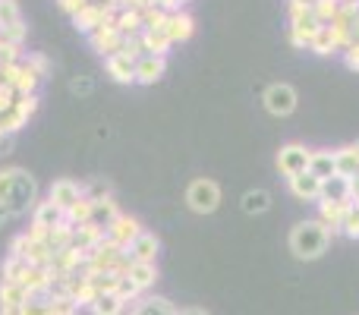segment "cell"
<instances>
[{"instance_id":"obj_36","label":"cell","mask_w":359,"mask_h":315,"mask_svg":"<svg viewBox=\"0 0 359 315\" xmlns=\"http://www.w3.org/2000/svg\"><path fill=\"white\" fill-rule=\"evenodd\" d=\"M25 35H29V29H25V19H22V22H13L6 29H0V44L4 48H22Z\"/></svg>"},{"instance_id":"obj_50","label":"cell","mask_w":359,"mask_h":315,"mask_svg":"<svg viewBox=\"0 0 359 315\" xmlns=\"http://www.w3.org/2000/svg\"><path fill=\"white\" fill-rule=\"evenodd\" d=\"M344 234H347L350 240H359V211L356 208H350L347 221H344Z\"/></svg>"},{"instance_id":"obj_20","label":"cell","mask_w":359,"mask_h":315,"mask_svg":"<svg viewBox=\"0 0 359 315\" xmlns=\"http://www.w3.org/2000/svg\"><path fill=\"white\" fill-rule=\"evenodd\" d=\"M104 69L114 82H120V86H133V82H136V60H130V57H123V54L107 57Z\"/></svg>"},{"instance_id":"obj_44","label":"cell","mask_w":359,"mask_h":315,"mask_svg":"<svg viewBox=\"0 0 359 315\" xmlns=\"http://www.w3.org/2000/svg\"><path fill=\"white\" fill-rule=\"evenodd\" d=\"M120 54L130 57V60H139V57H145L142 38H139V35H126V38H123V48H120Z\"/></svg>"},{"instance_id":"obj_8","label":"cell","mask_w":359,"mask_h":315,"mask_svg":"<svg viewBox=\"0 0 359 315\" xmlns=\"http://www.w3.org/2000/svg\"><path fill=\"white\" fill-rule=\"evenodd\" d=\"M114 16H117L114 4H95V0H92L86 10L73 16V25H76V32H86V35H92V32H98V29H104V25H111Z\"/></svg>"},{"instance_id":"obj_40","label":"cell","mask_w":359,"mask_h":315,"mask_svg":"<svg viewBox=\"0 0 359 315\" xmlns=\"http://www.w3.org/2000/svg\"><path fill=\"white\" fill-rule=\"evenodd\" d=\"M98 297H101V293L95 290L88 281H79V284H76V290H73V300L79 303V309H88V306H92Z\"/></svg>"},{"instance_id":"obj_39","label":"cell","mask_w":359,"mask_h":315,"mask_svg":"<svg viewBox=\"0 0 359 315\" xmlns=\"http://www.w3.org/2000/svg\"><path fill=\"white\" fill-rule=\"evenodd\" d=\"M337 0H316V4H312V13H316V19L322 25H331L334 22V16H337Z\"/></svg>"},{"instance_id":"obj_53","label":"cell","mask_w":359,"mask_h":315,"mask_svg":"<svg viewBox=\"0 0 359 315\" xmlns=\"http://www.w3.org/2000/svg\"><path fill=\"white\" fill-rule=\"evenodd\" d=\"M13 152V136H0V158Z\"/></svg>"},{"instance_id":"obj_48","label":"cell","mask_w":359,"mask_h":315,"mask_svg":"<svg viewBox=\"0 0 359 315\" xmlns=\"http://www.w3.org/2000/svg\"><path fill=\"white\" fill-rule=\"evenodd\" d=\"M88 4H92V0H57V6H60V10L67 13L69 19H73L76 13H82V10H86Z\"/></svg>"},{"instance_id":"obj_5","label":"cell","mask_w":359,"mask_h":315,"mask_svg":"<svg viewBox=\"0 0 359 315\" xmlns=\"http://www.w3.org/2000/svg\"><path fill=\"white\" fill-rule=\"evenodd\" d=\"M322 22L316 19L312 6H290V44L293 48H309L318 35Z\"/></svg>"},{"instance_id":"obj_27","label":"cell","mask_w":359,"mask_h":315,"mask_svg":"<svg viewBox=\"0 0 359 315\" xmlns=\"http://www.w3.org/2000/svg\"><path fill=\"white\" fill-rule=\"evenodd\" d=\"M104 243V230L95 227V224H82V227H76L73 234V246L79 249V253H92L95 246H101Z\"/></svg>"},{"instance_id":"obj_38","label":"cell","mask_w":359,"mask_h":315,"mask_svg":"<svg viewBox=\"0 0 359 315\" xmlns=\"http://www.w3.org/2000/svg\"><path fill=\"white\" fill-rule=\"evenodd\" d=\"M63 215H67V224H73V227L88 224V217H92V199H79V202H76L73 208H67Z\"/></svg>"},{"instance_id":"obj_14","label":"cell","mask_w":359,"mask_h":315,"mask_svg":"<svg viewBox=\"0 0 359 315\" xmlns=\"http://www.w3.org/2000/svg\"><path fill=\"white\" fill-rule=\"evenodd\" d=\"M88 44H92L95 54H101L107 60V57L120 54V48H123V35H120L114 25H104V29H98V32L88 35Z\"/></svg>"},{"instance_id":"obj_42","label":"cell","mask_w":359,"mask_h":315,"mask_svg":"<svg viewBox=\"0 0 359 315\" xmlns=\"http://www.w3.org/2000/svg\"><path fill=\"white\" fill-rule=\"evenodd\" d=\"M22 63L32 69V73L38 76V79H44V76H50V60L44 54H25Z\"/></svg>"},{"instance_id":"obj_26","label":"cell","mask_w":359,"mask_h":315,"mask_svg":"<svg viewBox=\"0 0 359 315\" xmlns=\"http://www.w3.org/2000/svg\"><path fill=\"white\" fill-rule=\"evenodd\" d=\"M142 48L145 54H155V57H168V51L174 48V41L168 38V32L164 29H142Z\"/></svg>"},{"instance_id":"obj_24","label":"cell","mask_w":359,"mask_h":315,"mask_svg":"<svg viewBox=\"0 0 359 315\" xmlns=\"http://www.w3.org/2000/svg\"><path fill=\"white\" fill-rule=\"evenodd\" d=\"M322 199H325V202H350V199H353L350 180L341 177V173H334V177L322 180ZM322 199H318V202H322Z\"/></svg>"},{"instance_id":"obj_46","label":"cell","mask_w":359,"mask_h":315,"mask_svg":"<svg viewBox=\"0 0 359 315\" xmlns=\"http://www.w3.org/2000/svg\"><path fill=\"white\" fill-rule=\"evenodd\" d=\"M114 293H117V297H120V300H123V303H126V306H130V303H136V300H139V297H142V293H139V290H136V287H133V284H130V278H120V284H117V290H114Z\"/></svg>"},{"instance_id":"obj_57","label":"cell","mask_w":359,"mask_h":315,"mask_svg":"<svg viewBox=\"0 0 359 315\" xmlns=\"http://www.w3.org/2000/svg\"><path fill=\"white\" fill-rule=\"evenodd\" d=\"M6 221H10V211H6V208H4V205H0V227H4V224H6Z\"/></svg>"},{"instance_id":"obj_1","label":"cell","mask_w":359,"mask_h":315,"mask_svg":"<svg viewBox=\"0 0 359 315\" xmlns=\"http://www.w3.org/2000/svg\"><path fill=\"white\" fill-rule=\"evenodd\" d=\"M0 205L10 217H22L38 205V180L22 167H4L0 170Z\"/></svg>"},{"instance_id":"obj_56","label":"cell","mask_w":359,"mask_h":315,"mask_svg":"<svg viewBox=\"0 0 359 315\" xmlns=\"http://www.w3.org/2000/svg\"><path fill=\"white\" fill-rule=\"evenodd\" d=\"M350 189H353V199H359V173L350 180Z\"/></svg>"},{"instance_id":"obj_16","label":"cell","mask_w":359,"mask_h":315,"mask_svg":"<svg viewBox=\"0 0 359 315\" xmlns=\"http://www.w3.org/2000/svg\"><path fill=\"white\" fill-rule=\"evenodd\" d=\"M287 183H290V192L299 199V202H318V199H322V180L309 170L290 177Z\"/></svg>"},{"instance_id":"obj_25","label":"cell","mask_w":359,"mask_h":315,"mask_svg":"<svg viewBox=\"0 0 359 315\" xmlns=\"http://www.w3.org/2000/svg\"><path fill=\"white\" fill-rule=\"evenodd\" d=\"M117 215H120V208H117V202H114V196L111 199H98V202H92V217H88V224L107 230L114 221H117Z\"/></svg>"},{"instance_id":"obj_58","label":"cell","mask_w":359,"mask_h":315,"mask_svg":"<svg viewBox=\"0 0 359 315\" xmlns=\"http://www.w3.org/2000/svg\"><path fill=\"white\" fill-rule=\"evenodd\" d=\"M316 0H290V6H312Z\"/></svg>"},{"instance_id":"obj_35","label":"cell","mask_w":359,"mask_h":315,"mask_svg":"<svg viewBox=\"0 0 359 315\" xmlns=\"http://www.w3.org/2000/svg\"><path fill=\"white\" fill-rule=\"evenodd\" d=\"M73 234H76V227H73V224H67V221H63L60 227L50 230V234H48V246H50V253H60V249L73 246Z\"/></svg>"},{"instance_id":"obj_52","label":"cell","mask_w":359,"mask_h":315,"mask_svg":"<svg viewBox=\"0 0 359 315\" xmlns=\"http://www.w3.org/2000/svg\"><path fill=\"white\" fill-rule=\"evenodd\" d=\"M344 63H347L350 69H356V73H359V44H350V48L344 51Z\"/></svg>"},{"instance_id":"obj_30","label":"cell","mask_w":359,"mask_h":315,"mask_svg":"<svg viewBox=\"0 0 359 315\" xmlns=\"http://www.w3.org/2000/svg\"><path fill=\"white\" fill-rule=\"evenodd\" d=\"M309 173H316L318 180L334 177V173H337V167H334V152H331V149L312 152V158H309Z\"/></svg>"},{"instance_id":"obj_33","label":"cell","mask_w":359,"mask_h":315,"mask_svg":"<svg viewBox=\"0 0 359 315\" xmlns=\"http://www.w3.org/2000/svg\"><path fill=\"white\" fill-rule=\"evenodd\" d=\"M92 315H123L126 312V303L117 297V293H101L92 306H88Z\"/></svg>"},{"instance_id":"obj_54","label":"cell","mask_w":359,"mask_h":315,"mask_svg":"<svg viewBox=\"0 0 359 315\" xmlns=\"http://www.w3.org/2000/svg\"><path fill=\"white\" fill-rule=\"evenodd\" d=\"M69 88H73V92H92V82H88V79H76Z\"/></svg>"},{"instance_id":"obj_19","label":"cell","mask_w":359,"mask_h":315,"mask_svg":"<svg viewBox=\"0 0 359 315\" xmlns=\"http://www.w3.org/2000/svg\"><path fill=\"white\" fill-rule=\"evenodd\" d=\"M177 312L180 309L168 297H155V293H142L130 309V315H177Z\"/></svg>"},{"instance_id":"obj_59","label":"cell","mask_w":359,"mask_h":315,"mask_svg":"<svg viewBox=\"0 0 359 315\" xmlns=\"http://www.w3.org/2000/svg\"><path fill=\"white\" fill-rule=\"evenodd\" d=\"M0 315H22V309H0Z\"/></svg>"},{"instance_id":"obj_43","label":"cell","mask_w":359,"mask_h":315,"mask_svg":"<svg viewBox=\"0 0 359 315\" xmlns=\"http://www.w3.org/2000/svg\"><path fill=\"white\" fill-rule=\"evenodd\" d=\"M168 22V13L158 10V6H145L142 10V29H164Z\"/></svg>"},{"instance_id":"obj_55","label":"cell","mask_w":359,"mask_h":315,"mask_svg":"<svg viewBox=\"0 0 359 315\" xmlns=\"http://www.w3.org/2000/svg\"><path fill=\"white\" fill-rule=\"evenodd\" d=\"M177 315H211V312H205V309H198V306H186V309H180Z\"/></svg>"},{"instance_id":"obj_17","label":"cell","mask_w":359,"mask_h":315,"mask_svg":"<svg viewBox=\"0 0 359 315\" xmlns=\"http://www.w3.org/2000/svg\"><path fill=\"white\" fill-rule=\"evenodd\" d=\"M164 32H168V38H170L174 44H183V41H189L192 32H196V19H192L186 10L168 13V22H164Z\"/></svg>"},{"instance_id":"obj_47","label":"cell","mask_w":359,"mask_h":315,"mask_svg":"<svg viewBox=\"0 0 359 315\" xmlns=\"http://www.w3.org/2000/svg\"><path fill=\"white\" fill-rule=\"evenodd\" d=\"M86 199H92V202H98V199H111V183L95 180L92 186H86Z\"/></svg>"},{"instance_id":"obj_13","label":"cell","mask_w":359,"mask_h":315,"mask_svg":"<svg viewBox=\"0 0 359 315\" xmlns=\"http://www.w3.org/2000/svg\"><path fill=\"white\" fill-rule=\"evenodd\" d=\"M350 208H353V199L350 202H318V221L328 227V234H344V221H347Z\"/></svg>"},{"instance_id":"obj_3","label":"cell","mask_w":359,"mask_h":315,"mask_svg":"<svg viewBox=\"0 0 359 315\" xmlns=\"http://www.w3.org/2000/svg\"><path fill=\"white\" fill-rule=\"evenodd\" d=\"M186 205H189L196 215H211L221 205V186L208 177H198L186 186Z\"/></svg>"},{"instance_id":"obj_34","label":"cell","mask_w":359,"mask_h":315,"mask_svg":"<svg viewBox=\"0 0 359 315\" xmlns=\"http://www.w3.org/2000/svg\"><path fill=\"white\" fill-rule=\"evenodd\" d=\"M29 262H22V259H16V255H6L4 259V265H0V281H13V284H22V278H25V272H29Z\"/></svg>"},{"instance_id":"obj_62","label":"cell","mask_w":359,"mask_h":315,"mask_svg":"<svg viewBox=\"0 0 359 315\" xmlns=\"http://www.w3.org/2000/svg\"><path fill=\"white\" fill-rule=\"evenodd\" d=\"M0 136H6V133H4V130H0Z\"/></svg>"},{"instance_id":"obj_4","label":"cell","mask_w":359,"mask_h":315,"mask_svg":"<svg viewBox=\"0 0 359 315\" xmlns=\"http://www.w3.org/2000/svg\"><path fill=\"white\" fill-rule=\"evenodd\" d=\"M262 105H265V111L274 114V117H290L299 105V95L290 82H271V86L262 92Z\"/></svg>"},{"instance_id":"obj_21","label":"cell","mask_w":359,"mask_h":315,"mask_svg":"<svg viewBox=\"0 0 359 315\" xmlns=\"http://www.w3.org/2000/svg\"><path fill=\"white\" fill-rule=\"evenodd\" d=\"M126 278H130V284L136 287L139 293H149L158 281V265L155 262H133L130 272H126Z\"/></svg>"},{"instance_id":"obj_6","label":"cell","mask_w":359,"mask_h":315,"mask_svg":"<svg viewBox=\"0 0 359 315\" xmlns=\"http://www.w3.org/2000/svg\"><path fill=\"white\" fill-rule=\"evenodd\" d=\"M10 255H16V259L29 262L32 268H48V265H50V259H54V253H50L48 243L29 240L25 234L13 236V243H10Z\"/></svg>"},{"instance_id":"obj_37","label":"cell","mask_w":359,"mask_h":315,"mask_svg":"<svg viewBox=\"0 0 359 315\" xmlns=\"http://www.w3.org/2000/svg\"><path fill=\"white\" fill-rule=\"evenodd\" d=\"M309 51L312 54H334L337 51V41H334V35H331V29L328 25H322V29H318V35L312 38V44H309Z\"/></svg>"},{"instance_id":"obj_63","label":"cell","mask_w":359,"mask_h":315,"mask_svg":"<svg viewBox=\"0 0 359 315\" xmlns=\"http://www.w3.org/2000/svg\"><path fill=\"white\" fill-rule=\"evenodd\" d=\"M337 4H344V0H337Z\"/></svg>"},{"instance_id":"obj_60","label":"cell","mask_w":359,"mask_h":315,"mask_svg":"<svg viewBox=\"0 0 359 315\" xmlns=\"http://www.w3.org/2000/svg\"><path fill=\"white\" fill-rule=\"evenodd\" d=\"M95 4H111V0H95Z\"/></svg>"},{"instance_id":"obj_32","label":"cell","mask_w":359,"mask_h":315,"mask_svg":"<svg viewBox=\"0 0 359 315\" xmlns=\"http://www.w3.org/2000/svg\"><path fill=\"white\" fill-rule=\"evenodd\" d=\"M240 205H243L246 215H265V211L271 208V192L268 189H249V192H243Z\"/></svg>"},{"instance_id":"obj_18","label":"cell","mask_w":359,"mask_h":315,"mask_svg":"<svg viewBox=\"0 0 359 315\" xmlns=\"http://www.w3.org/2000/svg\"><path fill=\"white\" fill-rule=\"evenodd\" d=\"M158 249H161V240H158L151 230H142V234H139L136 240L126 246V253H130L133 262H155L158 259Z\"/></svg>"},{"instance_id":"obj_61","label":"cell","mask_w":359,"mask_h":315,"mask_svg":"<svg viewBox=\"0 0 359 315\" xmlns=\"http://www.w3.org/2000/svg\"><path fill=\"white\" fill-rule=\"evenodd\" d=\"M353 149H356V155H359V142H353Z\"/></svg>"},{"instance_id":"obj_11","label":"cell","mask_w":359,"mask_h":315,"mask_svg":"<svg viewBox=\"0 0 359 315\" xmlns=\"http://www.w3.org/2000/svg\"><path fill=\"white\" fill-rule=\"evenodd\" d=\"M142 230H145V227L139 224V217L123 215V211H120L117 221H114L111 227L104 230V240H107V243H114V246H120V249H126L139 234H142Z\"/></svg>"},{"instance_id":"obj_23","label":"cell","mask_w":359,"mask_h":315,"mask_svg":"<svg viewBox=\"0 0 359 315\" xmlns=\"http://www.w3.org/2000/svg\"><path fill=\"white\" fill-rule=\"evenodd\" d=\"M63 221H67L63 208H57V205L50 202V199H38L35 211H32V224H41V227L54 230V227H60Z\"/></svg>"},{"instance_id":"obj_49","label":"cell","mask_w":359,"mask_h":315,"mask_svg":"<svg viewBox=\"0 0 359 315\" xmlns=\"http://www.w3.org/2000/svg\"><path fill=\"white\" fill-rule=\"evenodd\" d=\"M22 60V48H4L0 44V69L10 67V63H19Z\"/></svg>"},{"instance_id":"obj_45","label":"cell","mask_w":359,"mask_h":315,"mask_svg":"<svg viewBox=\"0 0 359 315\" xmlns=\"http://www.w3.org/2000/svg\"><path fill=\"white\" fill-rule=\"evenodd\" d=\"M79 312V303L73 297H57L50 300V315H76Z\"/></svg>"},{"instance_id":"obj_22","label":"cell","mask_w":359,"mask_h":315,"mask_svg":"<svg viewBox=\"0 0 359 315\" xmlns=\"http://www.w3.org/2000/svg\"><path fill=\"white\" fill-rule=\"evenodd\" d=\"M82 265H86V253H79L76 246L60 249V253H54V259H50L54 274H76Z\"/></svg>"},{"instance_id":"obj_28","label":"cell","mask_w":359,"mask_h":315,"mask_svg":"<svg viewBox=\"0 0 359 315\" xmlns=\"http://www.w3.org/2000/svg\"><path fill=\"white\" fill-rule=\"evenodd\" d=\"M29 290L22 284H13V281H0V309H22Z\"/></svg>"},{"instance_id":"obj_12","label":"cell","mask_w":359,"mask_h":315,"mask_svg":"<svg viewBox=\"0 0 359 315\" xmlns=\"http://www.w3.org/2000/svg\"><path fill=\"white\" fill-rule=\"evenodd\" d=\"M48 199L57 205V208L67 211V208H73L79 199H86V186L76 183V180H69V177H60V180H54V183H50Z\"/></svg>"},{"instance_id":"obj_15","label":"cell","mask_w":359,"mask_h":315,"mask_svg":"<svg viewBox=\"0 0 359 315\" xmlns=\"http://www.w3.org/2000/svg\"><path fill=\"white\" fill-rule=\"evenodd\" d=\"M164 73H168V57L145 54L136 60V86H155Z\"/></svg>"},{"instance_id":"obj_2","label":"cell","mask_w":359,"mask_h":315,"mask_svg":"<svg viewBox=\"0 0 359 315\" xmlns=\"http://www.w3.org/2000/svg\"><path fill=\"white\" fill-rule=\"evenodd\" d=\"M290 253L297 255L299 262H316L328 253V243H331V234L318 217H306L299 221L297 227L290 230Z\"/></svg>"},{"instance_id":"obj_29","label":"cell","mask_w":359,"mask_h":315,"mask_svg":"<svg viewBox=\"0 0 359 315\" xmlns=\"http://www.w3.org/2000/svg\"><path fill=\"white\" fill-rule=\"evenodd\" d=\"M114 29L120 32V35H142V10H117V16H114Z\"/></svg>"},{"instance_id":"obj_7","label":"cell","mask_w":359,"mask_h":315,"mask_svg":"<svg viewBox=\"0 0 359 315\" xmlns=\"http://www.w3.org/2000/svg\"><path fill=\"white\" fill-rule=\"evenodd\" d=\"M35 111H38V95H22V98L13 101L10 111L0 114V130H4L6 136H16V133L29 123V117Z\"/></svg>"},{"instance_id":"obj_9","label":"cell","mask_w":359,"mask_h":315,"mask_svg":"<svg viewBox=\"0 0 359 315\" xmlns=\"http://www.w3.org/2000/svg\"><path fill=\"white\" fill-rule=\"evenodd\" d=\"M0 82H4V86H10L13 92H16V98H22V95H35L38 92V82H41V79H38V76L32 73L22 60H19V63H10V67L0 69Z\"/></svg>"},{"instance_id":"obj_51","label":"cell","mask_w":359,"mask_h":315,"mask_svg":"<svg viewBox=\"0 0 359 315\" xmlns=\"http://www.w3.org/2000/svg\"><path fill=\"white\" fill-rule=\"evenodd\" d=\"M13 101H16V92H13L10 86H4V82H0V114H4V111H10V107H13Z\"/></svg>"},{"instance_id":"obj_31","label":"cell","mask_w":359,"mask_h":315,"mask_svg":"<svg viewBox=\"0 0 359 315\" xmlns=\"http://www.w3.org/2000/svg\"><path fill=\"white\" fill-rule=\"evenodd\" d=\"M334 167H337V173H341V177H347V180L356 177V173H359V155H356L353 145L334 149Z\"/></svg>"},{"instance_id":"obj_41","label":"cell","mask_w":359,"mask_h":315,"mask_svg":"<svg viewBox=\"0 0 359 315\" xmlns=\"http://www.w3.org/2000/svg\"><path fill=\"white\" fill-rule=\"evenodd\" d=\"M13 22H22V10H19L16 0H0V29Z\"/></svg>"},{"instance_id":"obj_10","label":"cell","mask_w":359,"mask_h":315,"mask_svg":"<svg viewBox=\"0 0 359 315\" xmlns=\"http://www.w3.org/2000/svg\"><path fill=\"white\" fill-rule=\"evenodd\" d=\"M309 158H312V152L306 149V145L287 142V145H280V152H278V170L290 180V177H297V173L309 170Z\"/></svg>"}]
</instances>
